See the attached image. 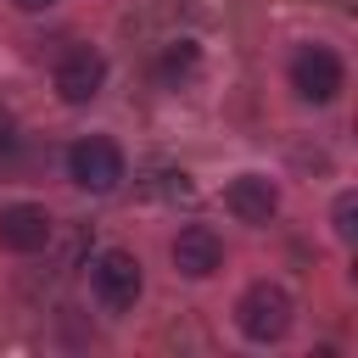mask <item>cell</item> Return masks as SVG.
<instances>
[{
  "label": "cell",
  "mask_w": 358,
  "mask_h": 358,
  "mask_svg": "<svg viewBox=\"0 0 358 358\" xmlns=\"http://www.w3.org/2000/svg\"><path fill=\"white\" fill-rule=\"evenodd\" d=\"M67 173H73L78 190L106 196V190H117V179H123V151H117L112 140L90 134V140H78V145L67 151Z\"/></svg>",
  "instance_id": "cell-1"
},
{
  "label": "cell",
  "mask_w": 358,
  "mask_h": 358,
  "mask_svg": "<svg viewBox=\"0 0 358 358\" xmlns=\"http://www.w3.org/2000/svg\"><path fill=\"white\" fill-rule=\"evenodd\" d=\"M235 324H241V336H252V341H280V336L291 330V296H285L280 285H252V291L241 296V308H235Z\"/></svg>",
  "instance_id": "cell-2"
},
{
  "label": "cell",
  "mask_w": 358,
  "mask_h": 358,
  "mask_svg": "<svg viewBox=\"0 0 358 358\" xmlns=\"http://www.w3.org/2000/svg\"><path fill=\"white\" fill-rule=\"evenodd\" d=\"M90 280H95V296L112 308V313H123V308H134L140 302V263H134V252H101L95 257V268H90Z\"/></svg>",
  "instance_id": "cell-3"
},
{
  "label": "cell",
  "mask_w": 358,
  "mask_h": 358,
  "mask_svg": "<svg viewBox=\"0 0 358 358\" xmlns=\"http://www.w3.org/2000/svg\"><path fill=\"white\" fill-rule=\"evenodd\" d=\"M291 84H296V95H302V101H313V106L336 101V95H341V62H336V50L308 45V50L291 62Z\"/></svg>",
  "instance_id": "cell-4"
},
{
  "label": "cell",
  "mask_w": 358,
  "mask_h": 358,
  "mask_svg": "<svg viewBox=\"0 0 358 358\" xmlns=\"http://www.w3.org/2000/svg\"><path fill=\"white\" fill-rule=\"evenodd\" d=\"M101 78H106V62H101L95 50H73V56H62V67H56V95H62L67 106H84V101H95Z\"/></svg>",
  "instance_id": "cell-5"
},
{
  "label": "cell",
  "mask_w": 358,
  "mask_h": 358,
  "mask_svg": "<svg viewBox=\"0 0 358 358\" xmlns=\"http://www.w3.org/2000/svg\"><path fill=\"white\" fill-rule=\"evenodd\" d=\"M218 263H224V246H218V235H213L207 224H190V229L173 235V268H179V274L207 280Z\"/></svg>",
  "instance_id": "cell-6"
},
{
  "label": "cell",
  "mask_w": 358,
  "mask_h": 358,
  "mask_svg": "<svg viewBox=\"0 0 358 358\" xmlns=\"http://www.w3.org/2000/svg\"><path fill=\"white\" fill-rule=\"evenodd\" d=\"M45 241H50L45 207H28V201L0 207V246H6V252H39Z\"/></svg>",
  "instance_id": "cell-7"
},
{
  "label": "cell",
  "mask_w": 358,
  "mask_h": 358,
  "mask_svg": "<svg viewBox=\"0 0 358 358\" xmlns=\"http://www.w3.org/2000/svg\"><path fill=\"white\" fill-rule=\"evenodd\" d=\"M224 207H229L241 224H268L274 207H280V190H274L268 179H257V173H241V179L224 190Z\"/></svg>",
  "instance_id": "cell-8"
},
{
  "label": "cell",
  "mask_w": 358,
  "mask_h": 358,
  "mask_svg": "<svg viewBox=\"0 0 358 358\" xmlns=\"http://www.w3.org/2000/svg\"><path fill=\"white\" fill-rule=\"evenodd\" d=\"M352 229H358V196H352V190H341V196H336V235H341V241H352Z\"/></svg>",
  "instance_id": "cell-9"
},
{
  "label": "cell",
  "mask_w": 358,
  "mask_h": 358,
  "mask_svg": "<svg viewBox=\"0 0 358 358\" xmlns=\"http://www.w3.org/2000/svg\"><path fill=\"white\" fill-rule=\"evenodd\" d=\"M6 151H11V123L0 117V157H6Z\"/></svg>",
  "instance_id": "cell-10"
},
{
  "label": "cell",
  "mask_w": 358,
  "mask_h": 358,
  "mask_svg": "<svg viewBox=\"0 0 358 358\" xmlns=\"http://www.w3.org/2000/svg\"><path fill=\"white\" fill-rule=\"evenodd\" d=\"M17 6H22V11H50L56 0H17Z\"/></svg>",
  "instance_id": "cell-11"
}]
</instances>
